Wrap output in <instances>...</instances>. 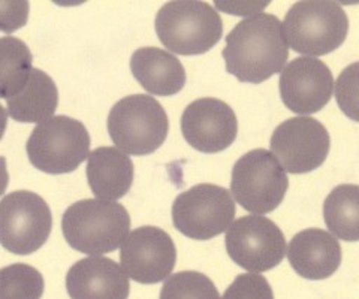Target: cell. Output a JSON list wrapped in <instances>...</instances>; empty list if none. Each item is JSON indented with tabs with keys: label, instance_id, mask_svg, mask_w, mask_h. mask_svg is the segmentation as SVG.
<instances>
[{
	"label": "cell",
	"instance_id": "5bb4252c",
	"mask_svg": "<svg viewBox=\"0 0 359 299\" xmlns=\"http://www.w3.org/2000/svg\"><path fill=\"white\" fill-rule=\"evenodd\" d=\"M280 96L292 113L307 117L327 105L334 92V76L322 60L298 57L280 75Z\"/></svg>",
	"mask_w": 359,
	"mask_h": 299
},
{
	"label": "cell",
	"instance_id": "5b68a950",
	"mask_svg": "<svg viewBox=\"0 0 359 299\" xmlns=\"http://www.w3.org/2000/svg\"><path fill=\"white\" fill-rule=\"evenodd\" d=\"M107 125L116 148L132 156H147L161 148L170 130L165 108L149 95L123 97L111 108Z\"/></svg>",
	"mask_w": 359,
	"mask_h": 299
},
{
	"label": "cell",
	"instance_id": "f1b7e54d",
	"mask_svg": "<svg viewBox=\"0 0 359 299\" xmlns=\"http://www.w3.org/2000/svg\"><path fill=\"white\" fill-rule=\"evenodd\" d=\"M8 126V111L0 104V139L4 138L5 130Z\"/></svg>",
	"mask_w": 359,
	"mask_h": 299
},
{
	"label": "cell",
	"instance_id": "ba28073f",
	"mask_svg": "<svg viewBox=\"0 0 359 299\" xmlns=\"http://www.w3.org/2000/svg\"><path fill=\"white\" fill-rule=\"evenodd\" d=\"M53 214L43 199L29 190H17L0 201V246L27 256L50 238Z\"/></svg>",
	"mask_w": 359,
	"mask_h": 299
},
{
	"label": "cell",
	"instance_id": "9a60e30c",
	"mask_svg": "<svg viewBox=\"0 0 359 299\" xmlns=\"http://www.w3.org/2000/svg\"><path fill=\"white\" fill-rule=\"evenodd\" d=\"M71 299H128L130 284L120 265L108 258H84L66 274Z\"/></svg>",
	"mask_w": 359,
	"mask_h": 299
},
{
	"label": "cell",
	"instance_id": "8992f818",
	"mask_svg": "<svg viewBox=\"0 0 359 299\" xmlns=\"http://www.w3.org/2000/svg\"><path fill=\"white\" fill-rule=\"evenodd\" d=\"M88 150V130L81 121L66 116H55L39 123L26 144L30 163L51 175L69 174L80 168Z\"/></svg>",
	"mask_w": 359,
	"mask_h": 299
},
{
	"label": "cell",
	"instance_id": "9c48e42d",
	"mask_svg": "<svg viewBox=\"0 0 359 299\" xmlns=\"http://www.w3.org/2000/svg\"><path fill=\"white\" fill-rule=\"evenodd\" d=\"M235 211V202L228 189L216 184H198L175 197L172 221L180 234L207 241L228 230Z\"/></svg>",
	"mask_w": 359,
	"mask_h": 299
},
{
	"label": "cell",
	"instance_id": "7402d4cb",
	"mask_svg": "<svg viewBox=\"0 0 359 299\" xmlns=\"http://www.w3.org/2000/svg\"><path fill=\"white\" fill-rule=\"evenodd\" d=\"M42 274L27 263H13L0 270V299H41Z\"/></svg>",
	"mask_w": 359,
	"mask_h": 299
},
{
	"label": "cell",
	"instance_id": "277c9868",
	"mask_svg": "<svg viewBox=\"0 0 359 299\" xmlns=\"http://www.w3.org/2000/svg\"><path fill=\"white\" fill-rule=\"evenodd\" d=\"M282 29L292 50L316 59L343 46L349 18L340 4L304 0L287 11Z\"/></svg>",
	"mask_w": 359,
	"mask_h": 299
},
{
	"label": "cell",
	"instance_id": "83f0119b",
	"mask_svg": "<svg viewBox=\"0 0 359 299\" xmlns=\"http://www.w3.org/2000/svg\"><path fill=\"white\" fill-rule=\"evenodd\" d=\"M8 183H9V174L6 169V159L4 156H0V196L6 192Z\"/></svg>",
	"mask_w": 359,
	"mask_h": 299
},
{
	"label": "cell",
	"instance_id": "d4e9b609",
	"mask_svg": "<svg viewBox=\"0 0 359 299\" xmlns=\"http://www.w3.org/2000/svg\"><path fill=\"white\" fill-rule=\"evenodd\" d=\"M358 66L359 63L355 62L346 68L335 84L337 102L343 113L353 121L358 120Z\"/></svg>",
	"mask_w": 359,
	"mask_h": 299
},
{
	"label": "cell",
	"instance_id": "ffe728a7",
	"mask_svg": "<svg viewBox=\"0 0 359 299\" xmlns=\"http://www.w3.org/2000/svg\"><path fill=\"white\" fill-rule=\"evenodd\" d=\"M323 218L331 235L343 241L359 239V189L356 184H341L323 202Z\"/></svg>",
	"mask_w": 359,
	"mask_h": 299
},
{
	"label": "cell",
	"instance_id": "e0dca14e",
	"mask_svg": "<svg viewBox=\"0 0 359 299\" xmlns=\"http://www.w3.org/2000/svg\"><path fill=\"white\" fill-rule=\"evenodd\" d=\"M130 71L142 87L156 96H172L183 90L186 71L174 54L156 47L138 48L130 57Z\"/></svg>",
	"mask_w": 359,
	"mask_h": 299
},
{
	"label": "cell",
	"instance_id": "484cf974",
	"mask_svg": "<svg viewBox=\"0 0 359 299\" xmlns=\"http://www.w3.org/2000/svg\"><path fill=\"white\" fill-rule=\"evenodd\" d=\"M30 5L26 0H0V32L13 33L27 25Z\"/></svg>",
	"mask_w": 359,
	"mask_h": 299
},
{
	"label": "cell",
	"instance_id": "cb8c5ba5",
	"mask_svg": "<svg viewBox=\"0 0 359 299\" xmlns=\"http://www.w3.org/2000/svg\"><path fill=\"white\" fill-rule=\"evenodd\" d=\"M222 299H274V293L265 277L247 272L232 281Z\"/></svg>",
	"mask_w": 359,
	"mask_h": 299
},
{
	"label": "cell",
	"instance_id": "d6986e66",
	"mask_svg": "<svg viewBox=\"0 0 359 299\" xmlns=\"http://www.w3.org/2000/svg\"><path fill=\"white\" fill-rule=\"evenodd\" d=\"M8 116L20 123H43L59 105L57 85L48 74L32 69L26 85L8 99Z\"/></svg>",
	"mask_w": 359,
	"mask_h": 299
},
{
	"label": "cell",
	"instance_id": "3957f363",
	"mask_svg": "<svg viewBox=\"0 0 359 299\" xmlns=\"http://www.w3.org/2000/svg\"><path fill=\"white\" fill-rule=\"evenodd\" d=\"M154 27L163 47L180 55H199L217 46L223 21L207 2L177 0L165 4L156 15Z\"/></svg>",
	"mask_w": 359,
	"mask_h": 299
},
{
	"label": "cell",
	"instance_id": "7c38bea8",
	"mask_svg": "<svg viewBox=\"0 0 359 299\" xmlns=\"http://www.w3.org/2000/svg\"><path fill=\"white\" fill-rule=\"evenodd\" d=\"M121 270L133 281L156 284L171 275L177 249L170 234L156 226L132 230L120 247Z\"/></svg>",
	"mask_w": 359,
	"mask_h": 299
},
{
	"label": "cell",
	"instance_id": "ac0fdd59",
	"mask_svg": "<svg viewBox=\"0 0 359 299\" xmlns=\"http://www.w3.org/2000/svg\"><path fill=\"white\" fill-rule=\"evenodd\" d=\"M133 163L116 147H99L88 154L87 181L93 195L104 201H117L129 193Z\"/></svg>",
	"mask_w": 359,
	"mask_h": 299
},
{
	"label": "cell",
	"instance_id": "8fae6325",
	"mask_svg": "<svg viewBox=\"0 0 359 299\" xmlns=\"http://www.w3.org/2000/svg\"><path fill=\"white\" fill-rule=\"evenodd\" d=\"M331 138L327 127L313 117H292L273 132L269 148L289 174H309L327 160Z\"/></svg>",
	"mask_w": 359,
	"mask_h": 299
},
{
	"label": "cell",
	"instance_id": "30bf717a",
	"mask_svg": "<svg viewBox=\"0 0 359 299\" xmlns=\"http://www.w3.org/2000/svg\"><path fill=\"white\" fill-rule=\"evenodd\" d=\"M224 244L229 258L252 274L278 267L286 256L282 229L264 216H244L228 228Z\"/></svg>",
	"mask_w": 359,
	"mask_h": 299
},
{
	"label": "cell",
	"instance_id": "44dd1931",
	"mask_svg": "<svg viewBox=\"0 0 359 299\" xmlns=\"http://www.w3.org/2000/svg\"><path fill=\"white\" fill-rule=\"evenodd\" d=\"M33 55L25 42L14 36L0 38V99L17 95L32 72Z\"/></svg>",
	"mask_w": 359,
	"mask_h": 299
},
{
	"label": "cell",
	"instance_id": "4fadbf2b",
	"mask_svg": "<svg viewBox=\"0 0 359 299\" xmlns=\"http://www.w3.org/2000/svg\"><path fill=\"white\" fill-rule=\"evenodd\" d=\"M182 132L192 148L207 154L220 153L237 138L238 120L226 102L216 97H202L183 111Z\"/></svg>",
	"mask_w": 359,
	"mask_h": 299
},
{
	"label": "cell",
	"instance_id": "2e32d148",
	"mask_svg": "<svg viewBox=\"0 0 359 299\" xmlns=\"http://www.w3.org/2000/svg\"><path fill=\"white\" fill-rule=\"evenodd\" d=\"M287 259L294 271L307 280H325L341 265V247L330 232L310 228L290 239Z\"/></svg>",
	"mask_w": 359,
	"mask_h": 299
},
{
	"label": "cell",
	"instance_id": "603a6c76",
	"mask_svg": "<svg viewBox=\"0 0 359 299\" xmlns=\"http://www.w3.org/2000/svg\"><path fill=\"white\" fill-rule=\"evenodd\" d=\"M159 299H220L216 284L196 271L177 272L165 280Z\"/></svg>",
	"mask_w": 359,
	"mask_h": 299
},
{
	"label": "cell",
	"instance_id": "6da1fadb",
	"mask_svg": "<svg viewBox=\"0 0 359 299\" xmlns=\"http://www.w3.org/2000/svg\"><path fill=\"white\" fill-rule=\"evenodd\" d=\"M226 72L241 83L261 84L282 72L289 59V46L282 21L273 14L247 17L226 36L223 48Z\"/></svg>",
	"mask_w": 359,
	"mask_h": 299
},
{
	"label": "cell",
	"instance_id": "52a82bcc",
	"mask_svg": "<svg viewBox=\"0 0 359 299\" xmlns=\"http://www.w3.org/2000/svg\"><path fill=\"white\" fill-rule=\"evenodd\" d=\"M287 174L271 153L256 148L245 153L232 168L231 195L245 211L264 216L283 202Z\"/></svg>",
	"mask_w": 359,
	"mask_h": 299
},
{
	"label": "cell",
	"instance_id": "4316f807",
	"mask_svg": "<svg viewBox=\"0 0 359 299\" xmlns=\"http://www.w3.org/2000/svg\"><path fill=\"white\" fill-rule=\"evenodd\" d=\"M215 5L219 11H223V13L255 17L261 14V11H264L269 5V2H216Z\"/></svg>",
	"mask_w": 359,
	"mask_h": 299
},
{
	"label": "cell",
	"instance_id": "7a4b0ae2",
	"mask_svg": "<svg viewBox=\"0 0 359 299\" xmlns=\"http://www.w3.org/2000/svg\"><path fill=\"white\" fill-rule=\"evenodd\" d=\"M62 230L74 250L99 256L121 247L130 234V216L121 204L83 199L66 209Z\"/></svg>",
	"mask_w": 359,
	"mask_h": 299
}]
</instances>
